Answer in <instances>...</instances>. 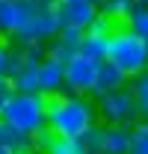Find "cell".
Segmentation results:
<instances>
[{"label":"cell","mask_w":148,"mask_h":154,"mask_svg":"<svg viewBox=\"0 0 148 154\" xmlns=\"http://www.w3.org/2000/svg\"><path fill=\"white\" fill-rule=\"evenodd\" d=\"M12 92H15L12 89V80L9 77H0V113H3V107H6V101H9Z\"/></svg>","instance_id":"19"},{"label":"cell","mask_w":148,"mask_h":154,"mask_svg":"<svg viewBox=\"0 0 148 154\" xmlns=\"http://www.w3.org/2000/svg\"><path fill=\"white\" fill-rule=\"evenodd\" d=\"M9 80H12L15 92H39V65H30L21 59V65L15 68V74Z\"/></svg>","instance_id":"13"},{"label":"cell","mask_w":148,"mask_h":154,"mask_svg":"<svg viewBox=\"0 0 148 154\" xmlns=\"http://www.w3.org/2000/svg\"><path fill=\"white\" fill-rule=\"evenodd\" d=\"M89 3H95V6H98V3H101V0H89Z\"/></svg>","instance_id":"23"},{"label":"cell","mask_w":148,"mask_h":154,"mask_svg":"<svg viewBox=\"0 0 148 154\" xmlns=\"http://www.w3.org/2000/svg\"><path fill=\"white\" fill-rule=\"evenodd\" d=\"M9 51L6 45H0V77H9Z\"/></svg>","instance_id":"20"},{"label":"cell","mask_w":148,"mask_h":154,"mask_svg":"<svg viewBox=\"0 0 148 154\" xmlns=\"http://www.w3.org/2000/svg\"><path fill=\"white\" fill-rule=\"evenodd\" d=\"M133 6H148V0H133Z\"/></svg>","instance_id":"21"},{"label":"cell","mask_w":148,"mask_h":154,"mask_svg":"<svg viewBox=\"0 0 148 154\" xmlns=\"http://www.w3.org/2000/svg\"><path fill=\"white\" fill-rule=\"evenodd\" d=\"M62 89H65L62 86V62L45 57L39 62V92L45 98H51V95H59Z\"/></svg>","instance_id":"11"},{"label":"cell","mask_w":148,"mask_h":154,"mask_svg":"<svg viewBox=\"0 0 148 154\" xmlns=\"http://www.w3.org/2000/svg\"><path fill=\"white\" fill-rule=\"evenodd\" d=\"M128 92L133 95V104H136L139 116L145 119L148 116V68L139 71V74H133V77H128Z\"/></svg>","instance_id":"14"},{"label":"cell","mask_w":148,"mask_h":154,"mask_svg":"<svg viewBox=\"0 0 148 154\" xmlns=\"http://www.w3.org/2000/svg\"><path fill=\"white\" fill-rule=\"evenodd\" d=\"M45 104H48V98L42 92H12L9 101H6V107H3V113H0V119L9 122L15 131L33 136L42 128H48V122H45Z\"/></svg>","instance_id":"3"},{"label":"cell","mask_w":148,"mask_h":154,"mask_svg":"<svg viewBox=\"0 0 148 154\" xmlns=\"http://www.w3.org/2000/svg\"><path fill=\"white\" fill-rule=\"evenodd\" d=\"M39 0H0V36H15L39 12Z\"/></svg>","instance_id":"8"},{"label":"cell","mask_w":148,"mask_h":154,"mask_svg":"<svg viewBox=\"0 0 148 154\" xmlns=\"http://www.w3.org/2000/svg\"><path fill=\"white\" fill-rule=\"evenodd\" d=\"M54 15L59 30L68 27V30H86L95 18H98V6L89 0H54Z\"/></svg>","instance_id":"7"},{"label":"cell","mask_w":148,"mask_h":154,"mask_svg":"<svg viewBox=\"0 0 148 154\" xmlns=\"http://www.w3.org/2000/svg\"><path fill=\"white\" fill-rule=\"evenodd\" d=\"M45 122L48 131L65 139H80L92 125H98V110L89 95H51L45 104Z\"/></svg>","instance_id":"1"},{"label":"cell","mask_w":148,"mask_h":154,"mask_svg":"<svg viewBox=\"0 0 148 154\" xmlns=\"http://www.w3.org/2000/svg\"><path fill=\"white\" fill-rule=\"evenodd\" d=\"M80 36H83V30H68V27H62V30L45 45L48 57L56 59V62H68V59L77 54V48H80Z\"/></svg>","instance_id":"9"},{"label":"cell","mask_w":148,"mask_h":154,"mask_svg":"<svg viewBox=\"0 0 148 154\" xmlns=\"http://www.w3.org/2000/svg\"><path fill=\"white\" fill-rule=\"evenodd\" d=\"M18 51H21V59H24V62H30V65H39L42 59L48 57V51H45V45H42V42H33V45H18Z\"/></svg>","instance_id":"18"},{"label":"cell","mask_w":148,"mask_h":154,"mask_svg":"<svg viewBox=\"0 0 148 154\" xmlns=\"http://www.w3.org/2000/svg\"><path fill=\"white\" fill-rule=\"evenodd\" d=\"M0 45H3V36H0Z\"/></svg>","instance_id":"24"},{"label":"cell","mask_w":148,"mask_h":154,"mask_svg":"<svg viewBox=\"0 0 148 154\" xmlns=\"http://www.w3.org/2000/svg\"><path fill=\"white\" fill-rule=\"evenodd\" d=\"M39 3H54V0H39Z\"/></svg>","instance_id":"22"},{"label":"cell","mask_w":148,"mask_h":154,"mask_svg":"<svg viewBox=\"0 0 148 154\" xmlns=\"http://www.w3.org/2000/svg\"><path fill=\"white\" fill-rule=\"evenodd\" d=\"M130 9H133V0H101V3H98V12L107 15L110 21H116V24L128 18Z\"/></svg>","instance_id":"15"},{"label":"cell","mask_w":148,"mask_h":154,"mask_svg":"<svg viewBox=\"0 0 148 154\" xmlns=\"http://www.w3.org/2000/svg\"><path fill=\"white\" fill-rule=\"evenodd\" d=\"M0 154H6V151H0Z\"/></svg>","instance_id":"26"},{"label":"cell","mask_w":148,"mask_h":154,"mask_svg":"<svg viewBox=\"0 0 148 154\" xmlns=\"http://www.w3.org/2000/svg\"><path fill=\"white\" fill-rule=\"evenodd\" d=\"M128 86V74L119 71L110 59H101L98 62V74H95V86H92V95L101 98L107 92H116V89H125Z\"/></svg>","instance_id":"10"},{"label":"cell","mask_w":148,"mask_h":154,"mask_svg":"<svg viewBox=\"0 0 148 154\" xmlns=\"http://www.w3.org/2000/svg\"><path fill=\"white\" fill-rule=\"evenodd\" d=\"M95 74H98V62L83 54H74L68 62H62V86L71 95H92Z\"/></svg>","instance_id":"5"},{"label":"cell","mask_w":148,"mask_h":154,"mask_svg":"<svg viewBox=\"0 0 148 154\" xmlns=\"http://www.w3.org/2000/svg\"><path fill=\"white\" fill-rule=\"evenodd\" d=\"M145 125H148V116H145Z\"/></svg>","instance_id":"25"},{"label":"cell","mask_w":148,"mask_h":154,"mask_svg":"<svg viewBox=\"0 0 148 154\" xmlns=\"http://www.w3.org/2000/svg\"><path fill=\"white\" fill-rule=\"evenodd\" d=\"M128 154H148V125L133 122L130 125V148Z\"/></svg>","instance_id":"16"},{"label":"cell","mask_w":148,"mask_h":154,"mask_svg":"<svg viewBox=\"0 0 148 154\" xmlns=\"http://www.w3.org/2000/svg\"><path fill=\"white\" fill-rule=\"evenodd\" d=\"M0 151H6V154H36V148H33V136L15 131L9 122L0 119Z\"/></svg>","instance_id":"12"},{"label":"cell","mask_w":148,"mask_h":154,"mask_svg":"<svg viewBox=\"0 0 148 154\" xmlns=\"http://www.w3.org/2000/svg\"><path fill=\"white\" fill-rule=\"evenodd\" d=\"M95 110H98V116H101L107 125H125V128H130L133 122H139V110H136V104H133V95L128 92V86L101 95Z\"/></svg>","instance_id":"4"},{"label":"cell","mask_w":148,"mask_h":154,"mask_svg":"<svg viewBox=\"0 0 148 154\" xmlns=\"http://www.w3.org/2000/svg\"><path fill=\"white\" fill-rule=\"evenodd\" d=\"M56 33H59V24H56L54 6H51V3H42V6H39V12L27 21V24H24V27H21L12 38H15L18 45H33V42L48 45Z\"/></svg>","instance_id":"6"},{"label":"cell","mask_w":148,"mask_h":154,"mask_svg":"<svg viewBox=\"0 0 148 154\" xmlns=\"http://www.w3.org/2000/svg\"><path fill=\"white\" fill-rule=\"evenodd\" d=\"M107 59L119 71L133 77L148 68V42L136 33H130L128 27H116L107 42Z\"/></svg>","instance_id":"2"},{"label":"cell","mask_w":148,"mask_h":154,"mask_svg":"<svg viewBox=\"0 0 148 154\" xmlns=\"http://www.w3.org/2000/svg\"><path fill=\"white\" fill-rule=\"evenodd\" d=\"M125 21H128L130 33H136V36H142L148 42V6H133Z\"/></svg>","instance_id":"17"}]
</instances>
